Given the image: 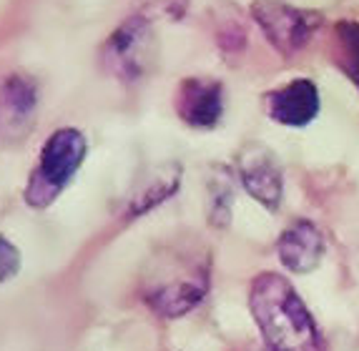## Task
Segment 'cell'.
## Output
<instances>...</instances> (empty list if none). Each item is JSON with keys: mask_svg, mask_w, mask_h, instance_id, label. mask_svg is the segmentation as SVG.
<instances>
[{"mask_svg": "<svg viewBox=\"0 0 359 351\" xmlns=\"http://www.w3.org/2000/svg\"><path fill=\"white\" fill-rule=\"evenodd\" d=\"M154 36L144 18H128L106 43V60L121 78H138L146 71Z\"/></svg>", "mask_w": 359, "mask_h": 351, "instance_id": "8992f818", "label": "cell"}, {"mask_svg": "<svg viewBox=\"0 0 359 351\" xmlns=\"http://www.w3.org/2000/svg\"><path fill=\"white\" fill-rule=\"evenodd\" d=\"M239 179L246 193L264 209L276 211L284 196V176L276 158L262 146L246 149L239 158Z\"/></svg>", "mask_w": 359, "mask_h": 351, "instance_id": "52a82bcc", "label": "cell"}, {"mask_svg": "<svg viewBox=\"0 0 359 351\" xmlns=\"http://www.w3.org/2000/svg\"><path fill=\"white\" fill-rule=\"evenodd\" d=\"M88 156V141L78 128L63 125L53 131L41 146L38 161L25 184L23 198L30 209L43 211L71 186L76 173Z\"/></svg>", "mask_w": 359, "mask_h": 351, "instance_id": "7a4b0ae2", "label": "cell"}, {"mask_svg": "<svg viewBox=\"0 0 359 351\" xmlns=\"http://www.w3.org/2000/svg\"><path fill=\"white\" fill-rule=\"evenodd\" d=\"M279 261L294 274H309L324 259V236L309 221H297L279 236Z\"/></svg>", "mask_w": 359, "mask_h": 351, "instance_id": "9c48e42d", "label": "cell"}, {"mask_svg": "<svg viewBox=\"0 0 359 351\" xmlns=\"http://www.w3.org/2000/svg\"><path fill=\"white\" fill-rule=\"evenodd\" d=\"M334 55L344 76L359 90V23L357 20H339L334 25Z\"/></svg>", "mask_w": 359, "mask_h": 351, "instance_id": "8fae6325", "label": "cell"}, {"mask_svg": "<svg viewBox=\"0 0 359 351\" xmlns=\"http://www.w3.org/2000/svg\"><path fill=\"white\" fill-rule=\"evenodd\" d=\"M179 184H181V168L179 166H161L156 168L154 173L149 176L141 188H136L133 193L131 203H128V214L131 216H141L146 211L156 209L158 203H163L166 198H171L179 191Z\"/></svg>", "mask_w": 359, "mask_h": 351, "instance_id": "30bf717a", "label": "cell"}, {"mask_svg": "<svg viewBox=\"0 0 359 351\" xmlns=\"http://www.w3.org/2000/svg\"><path fill=\"white\" fill-rule=\"evenodd\" d=\"M209 284L211 268L206 256H171L154 268V276L144 284V301L154 314L179 319L204 301Z\"/></svg>", "mask_w": 359, "mask_h": 351, "instance_id": "3957f363", "label": "cell"}, {"mask_svg": "<svg viewBox=\"0 0 359 351\" xmlns=\"http://www.w3.org/2000/svg\"><path fill=\"white\" fill-rule=\"evenodd\" d=\"M264 106L271 121L289 128L309 125L319 113V88L309 78H294L292 83L264 95Z\"/></svg>", "mask_w": 359, "mask_h": 351, "instance_id": "ba28073f", "label": "cell"}, {"mask_svg": "<svg viewBox=\"0 0 359 351\" xmlns=\"http://www.w3.org/2000/svg\"><path fill=\"white\" fill-rule=\"evenodd\" d=\"M252 15L266 41L282 55L297 53L322 28V15L317 11L289 6L287 0H254Z\"/></svg>", "mask_w": 359, "mask_h": 351, "instance_id": "277c9868", "label": "cell"}, {"mask_svg": "<svg viewBox=\"0 0 359 351\" xmlns=\"http://www.w3.org/2000/svg\"><path fill=\"white\" fill-rule=\"evenodd\" d=\"M20 263H23V259H20L18 246L8 241L6 236H0V284L15 279L20 271Z\"/></svg>", "mask_w": 359, "mask_h": 351, "instance_id": "4fadbf2b", "label": "cell"}, {"mask_svg": "<svg viewBox=\"0 0 359 351\" xmlns=\"http://www.w3.org/2000/svg\"><path fill=\"white\" fill-rule=\"evenodd\" d=\"M174 108L186 125L211 131L214 125H219L226 108L224 85L214 78H184L176 88Z\"/></svg>", "mask_w": 359, "mask_h": 351, "instance_id": "5b68a950", "label": "cell"}, {"mask_svg": "<svg viewBox=\"0 0 359 351\" xmlns=\"http://www.w3.org/2000/svg\"><path fill=\"white\" fill-rule=\"evenodd\" d=\"M6 106L15 121L30 118V113H33L36 106H38L36 85L30 83L28 78L11 76L8 78V83H6Z\"/></svg>", "mask_w": 359, "mask_h": 351, "instance_id": "7c38bea8", "label": "cell"}, {"mask_svg": "<svg viewBox=\"0 0 359 351\" xmlns=\"http://www.w3.org/2000/svg\"><path fill=\"white\" fill-rule=\"evenodd\" d=\"M249 306L269 351H324L317 322L282 274H259L249 289Z\"/></svg>", "mask_w": 359, "mask_h": 351, "instance_id": "6da1fadb", "label": "cell"}]
</instances>
